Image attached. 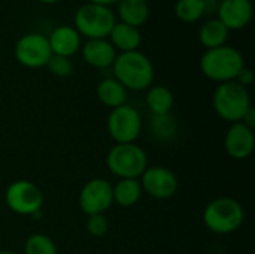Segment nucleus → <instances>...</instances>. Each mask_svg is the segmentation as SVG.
<instances>
[{
    "mask_svg": "<svg viewBox=\"0 0 255 254\" xmlns=\"http://www.w3.org/2000/svg\"><path fill=\"white\" fill-rule=\"evenodd\" d=\"M115 79L126 88L133 91L148 90L155 76L154 64L142 51L120 52L112 64Z\"/></svg>",
    "mask_w": 255,
    "mask_h": 254,
    "instance_id": "nucleus-1",
    "label": "nucleus"
},
{
    "mask_svg": "<svg viewBox=\"0 0 255 254\" xmlns=\"http://www.w3.org/2000/svg\"><path fill=\"white\" fill-rule=\"evenodd\" d=\"M245 67L244 55L239 49L230 45H223L214 49H206L200 58L202 73L218 84L235 81L239 72Z\"/></svg>",
    "mask_w": 255,
    "mask_h": 254,
    "instance_id": "nucleus-2",
    "label": "nucleus"
},
{
    "mask_svg": "<svg viewBox=\"0 0 255 254\" xmlns=\"http://www.w3.org/2000/svg\"><path fill=\"white\" fill-rule=\"evenodd\" d=\"M115 22L112 7L90 1L81 4L73 15V27L85 39H108Z\"/></svg>",
    "mask_w": 255,
    "mask_h": 254,
    "instance_id": "nucleus-3",
    "label": "nucleus"
},
{
    "mask_svg": "<svg viewBox=\"0 0 255 254\" xmlns=\"http://www.w3.org/2000/svg\"><path fill=\"white\" fill-rule=\"evenodd\" d=\"M212 103L215 112L221 118L230 123H241L251 108V97L247 87L238 84L236 81H230L218 84Z\"/></svg>",
    "mask_w": 255,
    "mask_h": 254,
    "instance_id": "nucleus-4",
    "label": "nucleus"
},
{
    "mask_svg": "<svg viewBox=\"0 0 255 254\" xmlns=\"http://www.w3.org/2000/svg\"><path fill=\"white\" fill-rule=\"evenodd\" d=\"M245 220L242 205L232 198H218L208 204L203 213L205 226L218 235L236 232Z\"/></svg>",
    "mask_w": 255,
    "mask_h": 254,
    "instance_id": "nucleus-5",
    "label": "nucleus"
},
{
    "mask_svg": "<svg viewBox=\"0 0 255 254\" xmlns=\"http://www.w3.org/2000/svg\"><path fill=\"white\" fill-rule=\"evenodd\" d=\"M108 169L118 177L124 178H139L148 168V156L143 148L131 144H117L111 148L106 157Z\"/></svg>",
    "mask_w": 255,
    "mask_h": 254,
    "instance_id": "nucleus-6",
    "label": "nucleus"
},
{
    "mask_svg": "<svg viewBox=\"0 0 255 254\" xmlns=\"http://www.w3.org/2000/svg\"><path fill=\"white\" fill-rule=\"evenodd\" d=\"M142 132V117L131 105L114 108L108 117V133L117 144H131Z\"/></svg>",
    "mask_w": 255,
    "mask_h": 254,
    "instance_id": "nucleus-7",
    "label": "nucleus"
},
{
    "mask_svg": "<svg viewBox=\"0 0 255 254\" xmlns=\"http://www.w3.org/2000/svg\"><path fill=\"white\" fill-rule=\"evenodd\" d=\"M13 54L16 61L28 69L46 67L52 51L48 42V37L42 33H25L22 34L13 46Z\"/></svg>",
    "mask_w": 255,
    "mask_h": 254,
    "instance_id": "nucleus-8",
    "label": "nucleus"
},
{
    "mask_svg": "<svg viewBox=\"0 0 255 254\" xmlns=\"http://www.w3.org/2000/svg\"><path fill=\"white\" fill-rule=\"evenodd\" d=\"M4 201L9 210L19 216H34L43 204V193L31 181L18 180L7 186Z\"/></svg>",
    "mask_w": 255,
    "mask_h": 254,
    "instance_id": "nucleus-9",
    "label": "nucleus"
},
{
    "mask_svg": "<svg viewBox=\"0 0 255 254\" xmlns=\"http://www.w3.org/2000/svg\"><path fill=\"white\" fill-rule=\"evenodd\" d=\"M114 204L112 184L103 178L90 180L79 193V207L84 214L96 216L103 214Z\"/></svg>",
    "mask_w": 255,
    "mask_h": 254,
    "instance_id": "nucleus-10",
    "label": "nucleus"
},
{
    "mask_svg": "<svg viewBox=\"0 0 255 254\" xmlns=\"http://www.w3.org/2000/svg\"><path fill=\"white\" fill-rule=\"evenodd\" d=\"M140 177L142 190H145L154 199H169L178 192V178L175 172H172L166 166L146 168Z\"/></svg>",
    "mask_w": 255,
    "mask_h": 254,
    "instance_id": "nucleus-11",
    "label": "nucleus"
},
{
    "mask_svg": "<svg viewBox=\"0 0 255 254\" xmlns=\"http://www.w3.org/2000/svg\"><path fill=\"white\" fill-rule=\"evenodd\" d=\"M254 15L251 0H220L217 9V18L230 30L245 28Z\"/></svg>",
    "mask_w": 255,
    "mask_h": 254,
    "instance_id": "nucleus-12",
    "label": "nucleus"
},
{
    "mask_svg": "<svg viewBox=\"0 0 255 254\" xmlns=\"http://www.w3.org/2000/svg\"><path fill=\"white\" fill-rule=\"evenodd\" d=\"M254 132L248 126L241 123H233L224 138V147L230 157L236 160L248 159L254 151Z\"/></svg>",
    "mask_w": 255,
    "mask_h": 254,
    "instance_id": "nucleus-13",
    "label": "nucleus"
},
{
    "mask_svg": "<svg viewBox=\"0 0 255 254\" xmlns=\"http://www.w3.org/2000/svg\"><path fill=\"white\" fill-rule=\"evenodd\" d=\"M46 37H48L52 55H61V57L70 58L78 51H81V46H82V37L73 25H67V24L58 25L52 28V31Z\"/></svg>",
    "mask_w": 255,
    "mask_h": 254,
    "instance_id": "nucleus-14",
    "label": "nucleus"
},
{
    "mask_svg": "<svg viewBox=\"0 0 255 254\" xmlns=\"http://www.w3.org/2000/svg\"><path fill=\"white\" fill-rule=\"evenodd\" d=\"M81 54L84 61L96 69L112 67L117 58V51L109 39H87L81 46Z\"/></svg>",
    "mask_w": 255,
    "mask_h": 254,
    "instance_id": "nucleus-15",
    "label": "nucleus"
},
{
    "mask_svg": "<svg viewBox=\"0 0 255 254\" xmlns=\"http://www.w3.org/2000/svg\"><path fill=\"white\" fill-rule=\"evenodd\" d=\"M109 42L115 48V51L120 52H131L137 51L142 45V34L137 27L124 24L117 21L111 34H109Z\"/></svg>",
    "mask_w": 255,
    "mask_h": 254,
    "instance_id": "nucleus-16",
    "label": "nucleus"
},
{
    "mask_svg": "<svg viewBox=\"0 0 255 254\" xmlns=\"http://www.w3.org/2000/svg\"><path fill=\"white\" fill-rule=\"evenodd\" d=\"M120 22L140 27L149 19V6L145 0H120L117 3V15Z\"/></svg>",
    "mask_w": 255,
    "mask_h": 254,
    "instance_id": "nucleus-17",
    "label": "nucleus"
},
{
    "mask_svg": "<svg viewBox=\"0 0 255 254\" xmlns=\"http://www.w3.org/2000/svg\"><path fill=\"white\" fill-rule=\"evenodd\" d=\"M230 30L218 19L209 18L199 28V40L206 49H214L223 45H227Z\"/></svg>",
    "mask_w": 255,
    "mask_h": 254,
    "instance_id": "nucleus-18",
    "label": "nucleus"
},
{
    "mask_svg": "<svg viewBox=\"0 0 255 254\" xmlns=\"http://www.w3.org/2000/svg\"><path fill=\"white\" fill-rule=\"evenodd\" d=\"M96 93L99 100L111 109L124 105L127 100V90L115 78L102 79L97 85Z\"/></svg>",
    "mask_w": 255,
    "mask_h": 254,
    "instance_id": "nucleus-19",
    "label": "nucleus"
},
{
    "mask_svg": "<svg viewBox=\"0 0 255 254\" xmlns=\"http://www.w3.org/2000/svg\"><path fill=\"white\" fill-rule=\"evenodd\" d=\"M112 189H114V202L124 208H130L136 205L143 192L140 181L136 178L120 180L115 186H112Z\"/></svg>",
    "mask_w": 255,
    "mask_h": 254,
    "instance_id": "nucleus-20",
    "label": "nucleus"
},
{
    "mask_svg": "<svg viewBox=\"0 0 255 254\" xmlns=\"http://www.w3.org/2000/svg\"><path fill=\"white\" fill-rule=\"evenodd\" d=\"M173 93L166 85H151L146 93V105L152 115L169 114L173 106Z\"/></svg>",
    "mask_w": 255,
    "mask_h": 254,
    "instance_id": "nucleus-21",
    "label": "nucleus"
},
{
    "mask_svg": "<svg viewBox=\"0 0 255 254\" xmlns=\"http://www.w3.org/2000/svg\"><path fill=\"white\" fill-rule=\"evenodd\" d=\"M151 135L158 142H170L176 138L179 124L178 120L169 112L163 115H152L149 123Z\"/></svg>",
    "mask_w": 255,
    "mask_h": 254,
    "instance_id": "nucleus-22",
    "label": "nucleus"
},
{
    "mask_svg": "<svg viewBox=\"0 0 255 254\" xmlns=\"http://www.w3.org/2000/svg\"><path fill=\"white\" fill-rule=\"evenodd\" d=\"M175 15L179 21L191 24L206 15L203 0H178L175 4Z\"/></svg>",
    "mask_w": 255,
    "mask_h": 254,
    "instance_id": "nucleus-23",
    "label": "nucleus"
},
{
    "mask_svg": "<svg viewBox=\"0 0 255 254\" xmlns=\"http://www.w3.org/2000/svg\"><path fill=\"white\" fill-rule=\"evenodd\" d=\"M25 254H57L55 243L43 234H33L25 240L24 244Z\"/></svg>",
    "mask_w": 255,
    "mask_h": 254,
    "instance_id": "nucleus-24",
    "label": "nucleus"
},
{
    "mask_svg": "<svg viewBox=\"0 0 255 254\" xmlns=\"http://www.w3.org/2000/svg\"><path fill=\"white\" fill-rule=\"evenodd\" d=\"M46 69L57 78H69L73 73V63L69 57L52 55L46 64Z\"/></svg>",
    "mask_w": 255,
    "mask_h": 254,
    "instance_id": "nucleus-25",
    "label": "nucleus"
},
{
    "mask_svg": "<svg viewBox=\"0 0 255 254\" xmlns=\"http://www.w3.org/2000/svg\"><path fill=\"white\" fill-rule=\"evenodd\" d=\"M109 229V222L103 214L90 216L87 220V231L93 237H103Z\"/></svg>",
    "mask_w": 255,
    "mask_h": 254,
    "instance_id": "nucleus-26",
    "label": "nucleus"
},
{
    "mask_svg": "<svg viewBox=\"0 0 255 254\" xmlns=\"http://www.w3.org/2000/svg\"><path fill=\"white\" fill-rule=\"evenodd\" d=\"M238 84H241V85H244V87H250L253 82H254V73H253V70L250 69V67H244L241 72H239V75H238V78L235 79Z\"/></svg>",
    "mask_w": 255,
    "mask_h": 254,
    "instance_id": "nucleus-27",
    "label": "nucleus"
},
{
    "mask_svg": "<svg viewBox=\"0 0 255 254\" xmlns=\"http://www.w3.org/2000/svg\"><path fill=\"white\" fill-rule=\"evenodd\" d=\"M242 123L245 124V126H248L250 129H253L255 126V109L251 106L250 108V111L245 114V117L242 118Z\"/></svg>",
    "mask_w": 255,
    "mask_h": 254,
    "instance_id": "nucleus-28",
    "label": "nucleus"
},
{
    "mask_svg": "<svg viewBox=\"0 0 255 254\" xmlns=\"http://www.w3.org/2000/svg\"><path fill=\"white\" fill-rule=\"evenodd\" d=\"M205 1V7H206V13H217L220 0H203Z\"/></svg>",
    "mask_w": 255,
    "mask_h": 254,
    "instance_id": "nucleus-29",
    "label": "nucleus"
},
{
    "mask_svg": "<svg viewBox=\"0 0 255 254\" xmlns=\"http://www.w3.org/2000/svg\"><path fill=\"white\" fill-rule=\"evenodd\" d=\"M87 1H90V3H96V4H102V6H108V7H111L112 4H117L120 0H87Z\"/></svg>",
    "mask_w": 255,
    "mask_h": 254,
    "instance_id": "nucleus-30",
    "label": "nucleus"
},
{
    "mask_svg": "<svg viewBox=\"0 0 255 254\" xmlns=\"http://www.w3.org/2000/svg\"><path fill=\"white\" fill-rule=\"evenodd\" d=\"M39 3H42V4H57V3H60L61 0H37Z\"/></svg>",
    "mask_w": 255,
    "mask_h": 254,
    "instance_id": "nucleus-31",
    "label": "nucleus"
},
{
    "mask_svg": "<svg viewBox=\"0 0 255 254\" xmlns=\"http://www.w3.org/2000/svg\"><path fill=\"white\" fill-rule=\"evenodd\" d=\"M0 254H16V253H13V252H9V250H1V252H0Z\"/></svg>",
    "mask_w": 255,
    "mask_h": 254,
    "instance_id": "nucleus-32",
    "label": "nucleus"
},
{
    "mask_svg": "<svg viewBox=\"0 0 255 254\" xmlns=\"http://www.w3.org/2000/svg\"><path fill=\"white\" fill-rule=\"evenodd\" d=\"M145 1H148V0H145Z\"/></svg>",
    "mask_w": 255,
    "mask_h": 254,
    "instance_id": "nucleus-33",
    "label": "nucleus"
}]
</instances>
